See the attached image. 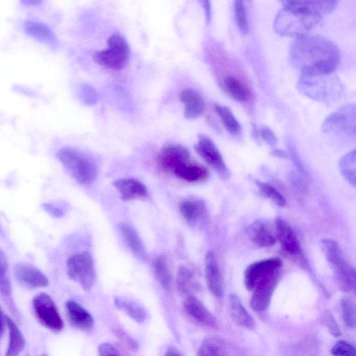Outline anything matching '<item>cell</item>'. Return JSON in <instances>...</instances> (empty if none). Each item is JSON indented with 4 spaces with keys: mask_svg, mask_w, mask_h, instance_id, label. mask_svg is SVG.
<instances>
[{
    "mask_svg": "<svg viewBox=\"0 0 356 356\" xmlns=\"http://www.w3.org/2000/svg\"><path fill=\"white\" fill-rule=\"evenodd\" d=\"M341 59L338 47L320 35H307L296 38L289 49L291 64L302 73H333Z\"/></svg>",
    "mask_w": 356,
    "mask_h": 356,
    "instance_id": "6da1fadb",
    "label": "cell"
},
{
    "mask_svg": "<svg viewBox=\"0 0 356 356\" xmlns=\"http://www.w3.org/2000/svg\"><path fill=\"white\" fill-rule=\"evenodd\" d=\"M273 22L280 35L296 37L305 35L317 25L327 10L323 1H284Z\"/></svg>",
    "mask_w": 356,
    "mask_h": 356,
    "instance_id": "7a4b0ae2",
    "label": "cell"
},
{
    "mask_svg": "<svg viewBox=\"0 0 356 356\" xmlns=\"http://www.w3.org/2000/svg\"><path fill=\"white\" fill-rule=\"evenodd\" d=\"M298 90L307 97L322 102H330L340 97L342 85L333 73H302L298 81Z\"/></svg>",
    "mask_w": 356,
    "mask_h": 356,
    "instance_id": "3957f363",
    "label": "cell"
},
{
    "mask_svg": "<svg viewBox=\"0 0 356 356\" xmlns=\"http://www.w3.org/2000/svg\"><path fill=\"white\" fill-rule=\"evenodd\" d=\"M56 156L70 175L81 184H89L97 178L98 169L88 156L72 147L60 149Z\"/></svg>",
    "mask_w": 356,
    "mask_h": 356,
    "instance_id": "277c9868",
    "label": "cell"
},
{
    "mask_svg": "<svg viewBox=\"0 0 356 356\" xmlns=\"http://www.w3.org/2000/svg\"><path fill=\"white\" fill-rule=\"evenodd\" d=\"M325 257L334 271L339 287L344 292H352L355 289V270L345 259L337 241L325 238L321 241Z\"/></svg>",
    "mask_w": 356,
    "mask_h": 356,
    "instance_id": "5b68a950",
    "label": "cell"
},
{
    "mask_svg": "<svg viewBox=\"0 0 356 356\" xmlns=\"http://www.w3.org/2000/svg\"><path fill=\"white\" fill-rule=\"evenodd\" d=\"M106 49L95 51L92 58L98 65L108 69L119 70L124 68L130 57V47L125 38L119 33L112 34L108 39Z\"/></svg>",
    "mask_w": 356,
    "mask_h": 356,
    "instance_id": "8992f818",
    "label": "cell"
},
{
    "mask_svg": "<svg viewBox=\"0 0 356 356\" xmlns=\"http://www.w3.org/2000/svg\"><path fill=\"white\" fill-rule=\"evenodd\" d=\"M67 275L77 282L83 290L88 291L93 286L96 273L91 254L86 251L71 256L67 261Z\"/></svg>",
    "mask_w": 356,
    "mask_h": 356,
    "instance_id": "52a82bcc",
    "label": "cell"
},
{
    "mask_svg": "<svg viewBox=\"0 0 356 356\" xmlns=\"http://www.w3.org/2000/svg\"><path fill=\"white\" fill-rule=\"evenodd\" d=\"M32 309L38 321L47 329L60 332L64 327L63 321L52 298L45 293H41L32 300Z\"/></svg>",
    "mask_w": 356,
    "mask_h": 356,
    "instance_id": "ba28073f",
    "label": "cell"
},
{
    "mask_svg": "<svg viewBox=\"0 0 356 356\" xmlns=\"http://www.w3.org/2000/svg\"><path fill=\"white\" fill-rule=\"evenodd\" d=\"M355 122V106L346 105L327 116L322 124V131L334 135H354Z\"/></svg>",
    "mask_w": 356,
    "mask_h": 356,
    "instance_id": "9c48e42d",
    "label": "cell"
},
{
    "mask_svg": "<svg viewBox=\"0 0 356 356\" xmlns=\"http://www.w3.org/2000/svg\"><path fill=\"white\" fill-rule=\"evenodd\" d=\"M190 152L179 144L164 146L157 157L159 168L165 173H172L179 166L190 161Z\"/></svg>",
    "mask_w": 356,
    "mask_h": 356,
    "instance_id": "30bf717a",
    "label": "cell"
},
{
    "mask_svg": "<svg viewBox=\"0 0 356 356\" xmlns=\"http://www.w3.org/2000/svg\"><path fill=\"white\" fill-rule=\"evenodd\" d=\"M194 148L197 153L211 165L222 179L229 177L223 158L214 143L207 136L200 135Z\"/></svg>",
    "mask_w": 356,
    "mask_h": 356,
    "instance_id": "8fae6325",
    "label": "cell"
},
{
    "mask_svg": "<svg viewBox=\"0 0 356 356\" xmlns=\"http://www.w3.org/2000/svg\"><path fill=\"white\" fill-rule=\"evenodd\" d=\"M280 270L262 279L254 288L250 300V306L254 311L261 312L268 307L280 279Z\"/></svg>",
    "mask_w": 356,
    "mask_h": 356,
    "instance_id": "7c38bea8",
    "label": "cell"
},
{
    "mask_svg": "<svg viewBox=\"0 0 356 356\" xmlns=\"http://www.w3.org/2000/svg\"><path fill=\"white\" fill-rule=\"evenodd\" d=\"M282 261L280 258L272 257L250 264L244 272L245 288L252 291L259 281L275 271L281 269Z\"/></svg>",
    "mask_w": 356,
    "mask_h": 356,
    "instance_id": "4fadbf2b",
    "label": "cell"
},
{
    "mask_svg": "<svg viewBox=\"0 0 356 356\" xmlns=\"http://www.w3.org/2000/svg\"><path fill=\"white\" fill-rule=\"evenodd\" d=\"M275 236L286 254L299 261L303 258L300 244L294 231L282 218H278L275 220Z\"/></svg>",
    "mask_w": 356,
    "mask_h": 356,
    "instance_id": "5bb4252c",
    "label": "cell"
},
{
    "mask_svg": "<svg viewBox=\"0 0 356 356\" xmlns=\"http://www.w3.org/2000/svg\"><path fill=\"white\" fill-rule=\"evenodd\" d=\"M179 211L186 222L194 228L202 229L208 223V209L200 199L193 198L181 202Z\"/></svg>",
    "mask_w": 356,
    "mask_h": 356,
    "instance_id": "9a60e30c",
    "label": "cell"
},
{
    "mask_svg": "<svg viewBox=\"0 0 356 356\" xmlns=\"http://www.w3.org/2000/svg\"><path fill=\"white\" fill-rule=\"evenodd\" d=\"M15 279L27 289L43 288L49 285L47 277L36 267L29 264H17L13 268Z\"/></svg>",
    "mask_w": 356,
    "mask_h": 356,
    "instance_id": "2e32d148",
    "label": "cell"
},
{
    "mask_svg": "<svg viewBox=\"0 0 356 356\" xmlns=\"http://www.w3.org/2000/svg\"><path fill=\"white\" fill-rule=\"evenodd\" d=\"M197 356H243L238 347L219 337L205 339L197 350Z\"/></svg>",
    "mask_w": 356,
    "mask_h": 356,
    "instance_id": "e0dca14e",
    "label": "cell"
},
{
    "mask_svg": "<svg viewBox=\"0 0 356 356\" xmlns=\"http://www.w3.org/2000/svg\"><path fill=\"white\" fill-rule=\"evenodd\" d=\"M183 307L185 312L198 323L209 328L216 327L217 321L215 316L195 296H187Z\"/></svg>",
    "mask_w": 356,
    "mask_h": 356,
    "instance_id": "ac0fdd59",
    "label": "cell"
},
{
    "mask_svg": "<svg viewBox=\"0 0 356 356\" xmlns=\"http://www.w3.org/2000/svg\"><path fill=\"white\" fill-rule=\"evenodd\" d=\"M204 273L207 287L217 299L223 296L222 279L214 254L208 251L204 260Z\"/></svg>",
    "mask_w": 356,
    "mask_h": 356,
    "instance_id": "d6986e66",
    "label": "cell"
},
{
    "mask_svg": "<svg viewBox=\"0 0 356 356\" xmlns=\"http://www.w3.org/2000/svg\"><path fill=\"white\" fill-rule=\"evenodd\" d=\"M67 320L75 329L81 331L90 330L94 325L92 315L76 302L69 300L65 303Z\"/></svg>",
    "mask_w": 356,
    "mask_h": 356,
    "instance_id": "ffe728a7",
    "label": "cell"
},
{
    "mask_svg": "<svg viewBox=\"0 0 356 356\" xmlns=\"http://www.w3.org/2000/svg\"><path fill=\"white\" fill-rule=\"evenodd\" d=\"M24 30L28 35L53 49H57L59 47V41L54 31L42 22L26 20L24 23Z\"/></svg>",
    "mask_w": 356,
    "mask_h": 356,
    "instance_id": "44dd1931",
    "label": "cell"
},
{
    "mask_svg": "<svg viewBox=\"0 0 356 356\" xmlns=\"http://www.w3.org/2000/svg\"><path fill=\"white\" fill-rule=\"evenodd\" d=\"M113 184L124 201L143 199L147 195L146 186L135 179L122 178L115 180Z\"/></svg>",
    "mask_w": 356,
    "mask_h": 356,
    "instance_id": "7402d4cb",
    "label": "cell"
},
{
    "mask_svg": "<svg viewBox=\"0 0 356 356\" xmlns=\"http://www.w3.org/2000/svg\"><path fill=\"white\" fill-rule=\"evenodd\" d=\"M184 105V114L187 119H195L204 112L205 104L201 95L193 88H185L179 94Z\"/></svg>",
    "mask_w": 356,
    "mask_h": 356,
    "instance_id": "603a6c76",
    "label": "cell"
},
{
    "mask_svg": "<svg viewBox=\"0 0 356 356\" xmlns=\"http://www.w3.org/2000/svg\"><path fill=\"white\" fill-rule=\"evenodd\" d=\"M248 233L252 242L260 248H270L277 241L269 226L261 220L254 221L249 226Z\"/></svg>",
    "mask_w": 356,
    "mask_h": 356,
    "instance_id": "cb8c5ba5",
    "label": "cell"
},
{
    "mask_svg": "<svg viewBox=\"0 0 356 356\" xmlns=\"http://www.w3.org/2000/svg\"><path fill=\"white\" fill-rule=\"evenodd\" d=\"M229 309L232 319L238 325L248 329L255 327L253 318L235 294H230L229 297Z\"/></svg>",
    "mask_w": 356,
    "mask_h": 356,
    "instance_id": "d4e9b609",
    "label": "cell"
},
{
    "mask_svg": "<svg viewBox=\"0 0 356 356\" xmlns=\"http://www.w3.org/2000/svg\"><path fill=\"white\" fill-rule=\"evenodd\" d=\"M173 174L180 179L193 183L203 181L209 176L206 167L191 161L177 168Z\"/></svg>",
    "mask_w": 356,
    "mask_h": 356,
    "instance_id": "484cf974",
    "label": "cell"
},
{
    "mask_svg": "<svg viewBox=\"0 0 356 356\" xmlns=\"http://www.w3.org/2000/svg\"><path fill=\"white\" fill-rule=\"evenodd\" d=\"M5 319L8 330V344L6 356H19L25 346L24 337L10 317L6 315Z\"/></svg>",
    "mask_w": 356,
    "mask_h": 356,
    "instance_id": "4316f807",
    "label": "cell"
},
{
    "mask_svg": "<svg viewBox=\"0 0 356 356\" xmlns=\"http://www.w3.org/2000/svg\"><path fill=\"white\" fill-rule=\"evenodd\" d=\"M222 89L234 99L240 102L248 101L250 97L249 88L234 76H225L221 82Z\"/></svg>",
    "mask_w": 356,
    "mask_h": 356,
    "instance_id": "83f0119b",
    "label": "cell"
},
{
    "mask_svg": "<svg viewBox=\"0 0 356 356\" xmlns=\"http://www.w3.org/2000/svg\"><path fill=\"white\" fill-rule=\"evenodd\" d=\"M119 229L124 241L133 253L140 259H145V247L136 231L127 223H121Z\"/></svg>",
    "mask_w": 356,
    "mask_h": 356,
    "instance_id": "f1b7e54d",
    "label": "cell"
},
{
    "mask_svg": "<svg viewBox=\"0 0 356 356\" xmlns=\"http://www.w3.org/2000/svg\"><path fill=\"white\" fill-rule=\"evenodd\" d=\"M177 287L182 295L192 296L191 293L197 290L198 285L195 281L191 269L186 266H179L177 277Z\"/></svg>",
    "mask_w": 356,
    "mask_h": 356,
    "instance_id": "f546056e",
    "label": "cell"
},
{
    "mask_svg": "<svg viewBox=\"0 0 356 356\" xmlns=\"http://www.w3.org/2000/svg\"><path fill=\"white\" fill-rule=\"evenodd\" d=\"M115 304L138 323H143L147 318L145 309L133 300L118 297L115 298Z\"/></svg>",
    "mask_w": 356,
    "mask_h": 356,
    "instance_id": "4dcf8cb0",
    "label": "cell"
},
{
    "mask_svg": "<svg viewBox=\"0 0 356 356\" xmlns=\"http://www.w3.org/2000/svg\"><path fill=\"white\" fill-rule=\"evenodd\" d=\"M153 270L162 288L169 291L172 286V275L165 256L161 255L154 259Z\"/></svg>",
    "mask_w": 356,
    "mask_h": 356,
    "instance_id": "1f68e13d",
    "label": "cell"
},
{
    "mask_svg": "<svg viewBox=\"0 0 356 356\" xmlns=\"http://www.w3.org/2000/svg\"><path fill=\"white\" fill-rule=\"evenodd\" d=\"M355 150L345 154L339 162V167L342 175L353 186H355Z\"/></svg>",
    "mask_w": 356,
    "mask_h": 356,
    "instance_id": "d6a6232c",
    "label": "cell"
},
{
    "mask_svg": "<svg viewBox=\"0 0 356 356\" xmlns=\"http://www.w3.org/2000/svg\"><path fill=\"white\" fill-rule=\"evenodd\" d=\"M214 108L227 131L232 134H237L241 131V127L238 121L227 107L216 104Z\"/></svg>",
    "mask_w": 356,
    "mask_h": 356,
    "instance_id": "836d02e7",
    "label": "cell"
},
{
    "mask_svg": "<svg viewBox=\"0 0 356 356\" xmlns=\"http://www.w3.org/2000/svg\"><path fill=\"white\" fill-rule=\"evenodd\" d=\"M11 289L8 260L0 249V293L4 296H9Z\"/></svg>",
    "mask_w": 356,
    "mask_h": 356,
    "instance_id": "e575fe53",
    "label": "cell"
},
{
    "mask_svg": "<svg viewBox=\"0 0 356 356\" xmlns=\"http://www.w3.org/2000/svg\"><path fill=\"white\" fill-rule=\"evenodd\" d=\"M340 305L344 323L348 327L354 329L356 324V309L354 301L348 297H343L341 299Z\"/></svg>",
    "mask_w": 356,
    "mask_h": 356,
    "instance_id": "d590c367",
    "label": "cell"
},
{
    "mask_svg": "<svg viewBox=\"0 0 356 356\" xmlns=\"http://www.w3.org/2000/svg\"><path fill=\"white\" fill-rule=\"evenodd\" d=\"M256 184L260 193L266 197L272 200L280 207H285L286 200L284 197L274 186L268 183L256 181Z\"/></svg>",
    "mask_w": 356,
    "mask_h": 356,
    "instance_id": "8d00e7d4",
    "label": "cell"
},
{
    "mask_svg": "<svg viewBox=\"0 0 356 356\" xmlns=\"http://www.w3.org/2000/svg\"><path fill=\"white\" fill-rule=\"evenodd\" d=\"M234 8L235 20L238 30L241 33L247 34L249 31V24L244 2L236 1Z\"/></svg>",
    "mask_w": 356,
    "mask_h": 356,
    "instance_id": "74e56055",
    "label": "cell"
},
{
    "mask_svg": "<svg viewBox=\"0 0 356 356\" xmlns=\"http://www.w3.org/2000/svg\"><path fill=\"white\" fill-rule=\"evenodd\" d=\"M332 356H356V349L350 343L339 340L330 350Z\"/></svg>",
    "mask_w": 356,
    "mask_h": 356,
    "instance_id": "f35d334b",
    "label": "cell"
},
{
    "mask_svg": "<svg viewBox=\"0 0 356 356\" xmlns=\"http://www.w3.org/2000/svg\"><path fill=\"white\" fill-rule=\"evenodd\" d=\"M322 324L326 327L328 332L334 337L341 335L340 327L330 311H325L321 316Z\"/></svg>",
    "mask_w": 356,
    "mask_h": 356,
    "instance_id": "ab89813d",
    "label": "cell"
},
{
    "mask_svg": "<svg viewBox=\"0 0 356 356\" xmlns=\"http://www.w3.org/2000/svg\"><path fill=\"white\" fill-rule=\"evenodd\" d=\"M80 98L86 104H94L97 100V92L89 85L82 86L79 92Z\"/></svg>",
    "mask_w": 356,
    "mask_h": 356,
    "instance_id": "60d3db41",
    "label": "cell"
},
{
    "mask_svg": "<svg viewBox=\"0 0 356 356\" xmlns=\"http://www.w3.org/2000/svg\"><path fill=\"white\" fill-rule=\"evenodd\" d=\"M99 356H123L120 351L110 343H102L98 347Z\"/></svg>",
    "mask_w": 356,
    "mask_h": 356,
    "instance_id": "b9f144b4",
    "label": "cell"
},
{
    "mask_svg": "<svg viewBox=\"0 0 356 356\" xmlns=\"http://www.w3.org/2000/svg\"><path fill=\"white\" fill-rule=\"evenodd\" d=\"M116 335L121 339V340L126 344V346L132 351H137L138 345L137 342L132 339L129 335L126 334L121 330H117L115 331Z\"/></svg>",
    "mask_w": 356,
    "mask_h": 356,
    "instance_id": "7bdbcfd3",
    "label": "cell"
},
{
    "mask_svg": "<svg viewBox=\"0 0 356 356\" xmlns=\"http://www.w3.org/2000/svg\"><path fill=\"white\" fill-rule=\"evenodd\" d=\"M261 138L269 145L273 146L277 143V138L274 133L268 127H262L259 132Z\"/></svg>",
    "mask_w": 356,
    "mask_h": 356,
    "instance_id": "ee69618b",
    "label": "cell"
},
{
    "mask_svg": "<svg viewBox=\"0 0 356 356\" xmlns=\"http://www.w3.org/2000/svg\"><path fill=\"white\" fill-rule=\"evenodd\" d=\"M203 8L204 10L205 17L207 23H209L211 18V9L210 1H205L202 2Z\"/></svg>",
    "mask_w": 356,
    "mask_h": 356,
    "instance_id": "f6af8a7d",
    "label": "cell"
},
{
    "mask_svg": "<svg viewBox=\"0 0 356 356\" xmlns=\"http://www.w3.org/2000/svg\"><path fill=\"white\" fill-rule=\"evenodd\" d=\"M165 356H184L175 347L169 346L166 350Z\"/></svg>",
    "mask_w": 356,
    "mask_h": 356,
    "instance_id": "bcb514c9",
    "label": "cell"
},
{
    "mask_svg": "<svg viewBox=\"0 0 356 356\" xmlns=\"http://www.w3.org/2000/svg\"><path fill=\"white\" fill-rule=\"evenodd\" d=\"M6 319L5 316L3 315L1 308H0V339L2 337V334L4 331L5 325H6Z\"/></svg>",
    "mask_w": 356,
    "mask_h": 356,
    "instance_id": "7dc6e473",
    "label": "cell"
},
{
    "mask_svg": "<svg viewBox=\"0 0 356 356\" xmlns=\"http://www.w3.org/2000/svg\"><path fill=\"white\" fill-rule=\"evenodd\" d=\"M22 3L25 6H32L40 5L42 3V1L38 0H25L22 1Z\"/></svg>",
    "mask_w": 356,
    "mask_h": 356,
    "instance_id": "c3c4849f",
    "label": "cell"
},
{
    "mask_svg": "<svg viewBox=\"0 0 356 356\" xmlns=\"http://www.w3.org/2000/svg\"><path fill=\"white\" fill-rule=\"evenodd\" d=\"M273 154L277 156H280V157H286V154L284 152H282V150H275L273 152Z\"/></svg>",
    "mask_w": 356,
    "mask_h": 356,
    "instance_id": "681fc988",
    "label": "cell"
},
{
    "mask_svg": "<svg viewBox=\"0 0 356 356\" xmlns=\"http://www.w3.org/2000/svg\"><path fill=\"white\" fill-rule=\"evenodd\" d=\"M40 356H48V355L46 353H44V354H42V355H41Z\"/></svg>",
    "mask_w": 356,
    "mask_h": 356,
    "instance_id": "f907efd6",
    "label": "cell"
}]
</instances>
